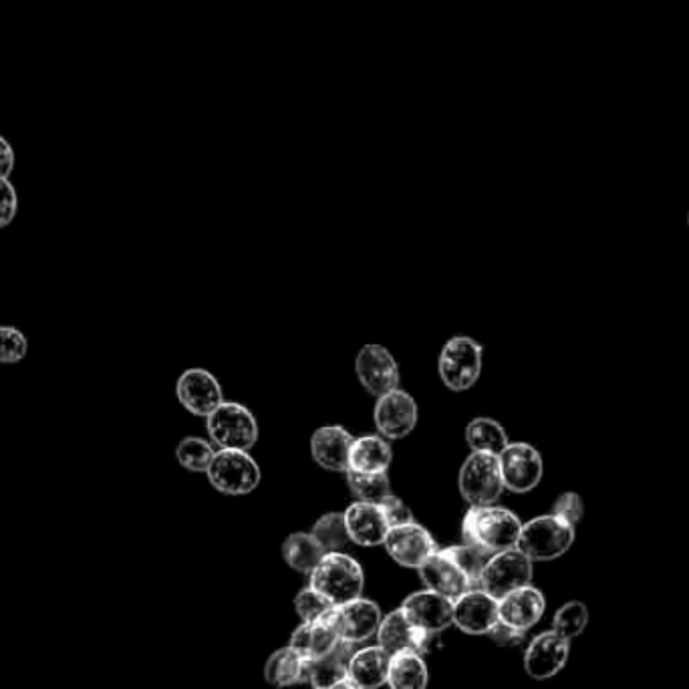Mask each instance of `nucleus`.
Segmentation results:
<instances>
[{"instance_id":"obj_1","label":"nucleus","mask_w":689,"mask_h":689,"mask_svg":"<svg viewBox=\"0 0 689 689\" xmlns=\"http://www.w3.org/2000/svg\"><path fill=\"white\" fill-rule=\"evenodd\" d=\"M522 522L514 512L502 507H472L466 512L462 522L463 544L492 556L516 549Z\"/></svg>"},{"instance_id":"obj_2","label":"nucleus","mask_w":689,"mask_h":689,"mask_svg":"<svg viewBox=\"0 0 689 689\" xmlns=\"http://www.w3.org/2000/svg\"><path fill=\"white\" fill-rule=\"evenodd\" d=\"M363 568L353 556L327 553L311 573V588L321 593L328 603L345 605L359 599L363 593Z\"/></svg>"},{"instance_id":"obj_3","label":"nucleus","mask_w":689,"mask_h":689,"mask_svg":"<svg viewBox=\"0 0 689 689\" xmlns=\"http://www.w3.org/2000/svg\"><path fill=\"white\" fill-rule=\"evenodd\" d=\"M575 543V526L556 514H544L522 524L516 549L531 561H554Z\"/></svg>"},{"instance_id":"obj_4","label":"nucleus","mask_w":689,"mask_h":689,"mask_svg":"<svg viewBox=\"0 0 689 689\" xmlns=\"http://www.w3.org/2000/svg\"><path fill=\"white\" fill-rule=\"evenodd\" d=\"M206 428L210 440L215 441L220 450H244L259 440V424L252 416L249 407L242 404H220L206 418Z\"/></svg>"},{"instance_id":"obj_5","label":"nucleus","mask_w":689,"mask_h":689,"mask_svg":"<svg viewBox=\"0 0 689 689\" xmlns=\"http://www.w3.org/2000/svg\"><path fill=\"white\" fill-rule=\"evenodd\" d=\"M458 487L462 498L470 507H490L494 504L504 488L500 460L497 453L472 452L458 476Z\"/></svg>"},{"instance_id":"obj_6","label":"nucleus","mask_w":689,"mask_h":689,"mask_svg":"<svg viewBox=\"0 0 689 689\" xmlns=\"http://www.w3.org/2000/svg\"><path fill=\"white\" fill-rule=\"evenodd\" d=\"M482 372V345L472 337H452L443 345L438 359L441 382L452 392H466Z\"/></svg>"},{"instance_id":"obj_7","label":"nucleus","mask_w":689,"mask_h":689,"mask_svg":"<svg viewBox=\"0 0 689 689\" xmlns=\"http://www.w3.org/2000/svg\"><path fill=\"white\" fill-rule=\"evenodd\" d=\"M210 484L228 497H242L260 484L259 463L244 450H220L208 468Z\"/></svg>"},{"instance_id":"obj_8","label":"nucleus","mask_w":689,"mask_h":689,"mask_svg":"<svg viewBox=\"0 0 689 689\" xmlns=\"http://www.w3.org/2000/svg\"><path fill=\"white\" fill-rule=\"evenodd\" d=\"M532 581V561L519 549L492 554L480 575V588L500 601L510 593L529 587Z\"/></svg>"},{"instance_id":"obj_9","label":"nucleus","mask_w":689,"mask_h":689,"mask_svg":"<svg viewBox=\"0 0 689 689\" xmlns=\"http://www.w3.org/2000/svg\"><path fill=\"white\" fill-rule=\"evenodd\" d=\"M500 472L504 480V488L516 494L531 492L543 480V456L541 452L524 441L509 443L502 452L498 453Z\"/></svg>"},{"instance_id":"obj_10","label":"nucleus","mask_w":689,"mask_h":689,"mask_svg":"<svg viewBox=\"0 0 689 689\" xmlns=\"http://www.w3.org/2000/svg\"><path fill=\"white\" fill-rule=\"evenodd\" d=\"M355 374L363 387L375 397L385 396L399 387V365L396 357L392 355V351L377 343H369L357 353Z\"/></svg>"},{"instance_id":"obj_11","label":"nucleus","mask_w":689,"mask_h":689,"mask_svg":"<svg viewBox=\"0 0 689 689\" xmlns=\"http://www.w3.org/2000/svg\"><path fill=\"white\" fill-rule=\"evenodd\" d=\"M375 426L385 440H401L418 426V404L399 387L377 397L374 411Z\"/></svg>"},{"instance_id":"obj_12","label":"nucleus","mask_w":689,"mask_h":689,"mask_svg":"<svg viewBox=\"0 0 689 689\" xmlns=\"http://www.w3.org/2000/svg\"><path fill=\"white\" fill-rule=\"evenodd\" d=\"M331 625L340 635L341 641L349 644H363L372 639L379 625H382V610L375 605L374 601L355 599L337 605L328 615Z\"/></svg>"},{"instance_id":"obj_13","label":"nucleus","mask_w":689,"mask_h":689,"mask_svg":"<svg viewBox=\"0 0 689 689\" xmlns=\"http://www.w3.org/2000/svg\"><path fill=\"white\" fill-rule=\"evenodd\" d=\"M384 546L397 565L407 568H419L438 551L430 532L418 522H407L401 526L389 529Z\"/></svg>"},{"instance_id":"obj_14","label":"nucleus","mask_w":689,"mask_h":689,"mask_svg":"<svg viewBox=\"0 0 689 689\" xmlns=\"http://www.w3.org/2000/svg\"><path fill=\"white\" fill-rule=\"evenodd\" d=\"M181 406L198 418H208L216 407L225 404L222 385L206 369H188L176 385Z\"/></svg>"},{"instance_id":"obj_15","label":"nucleus","mask_w":689,"mask_h":689,"mask_svg":"<svg viewBox=\"0 0 689 689\" xmlns=\"http://www.w3.org/2000/svg\"><path fill=\"white\" fill-rule=\"evenodd\" d=\"M418 571L426 588H430L446 599L458 601L468 591L474 588L470 576L466 575L452 556L446 553V549L431 554Z\"/></svg>"},{"instance_id":"obj_16","label":"nucleus","mask_w":689,"mask_h":689,"mask_svg":"<svg viewBox=\"0 0 689 689\" xmlns=\"http://www.w3.org/2000/svg\"><path fill=\"white\" fill-rule=\"evenodd\" d=\"M401 610L407 622L428 635L443 631L453 623V601L441 597L430 588L409 595Z\"/></svg>"},{"instance_id":"obj_17","label":"nucleus","mask_w":689,"mask_h":689,"mask_svg":"<svg viewBox=\"0 0 689 689\" xmlns=\"http://www.w3.org/2000/svg\"><path fill=\"white\" fill-rule=\"evenodd\" d=\"M571 641L558 633L546 631L532 639L524 656V669L532 679H551L566 666Z\"/></svg>"},{"instance_id":"obj_18","label":"nucleus","mask_w":689,"mask_h":689,"mask_svg":"<svg viewBox=\"0 0 689 689\" xmlns=\"http://www.w3.org/2000/svg\"><path fill=\"white\" fill-rule=\"evenodd\" d=\"M498 601L490 597L482 588H472L460 599L453 601V623L470 635H484L497 623Z\"/></svg>"},{"instance_id":"obj_19","label":"nucleus","mask_w":689,"mask_h":689,"mask_svg":"<svg viewBox=\"0 0 689 689\" xmlns=\"http://www.w3.org/2000/svg\"><path fill=\"white\" fill-rule=\"evenodd\" d=\"M355 438L343 426H323L311 438V453L321 468L331 472L349 470V453Z\"/></svg>"},{"instance_id":"obj_20","label":"nucleus","mask_w":689,"mask_h":689,"mask_svg":"<svg viewBox=\"0 0 689 689\" xmlns=\"http://www.w3.org/2000/svg\"><path fill=\"white\" fill-rule=\"evenodd\" d=\"M343 514H345L351 543L359 544V546H379L385 543V536L389 532V522L385 519L384 510L379 504L357 500Z\"/></svg>"},{"instance_id":"obj_21","label":"nucleus","mask_w":689,"mask_h":689,"mask_svg":"<svg viewBox=\"0 0 689 689\" xmlns=\"http://www.w3.org/2000/svg\"><path fill=\"white\" fill-rule=\"evenodd\" d=\"M544 609H546V601H544L543 593L531 585L519 588L507 595L504 599L498 601L500 622L520 631H529L531 627L541 622Z\"/></svg>"},{"instance_id":"obj_22","label":"nucleus","mask_w":689,"mask_h":689,"mask_svg":"<svg viewBox=\"0 0 689 689\" xmlns=\"http://www.w3.org/2000/svg\"><path fill=\"white\" fill-rule=\"evenodd\" d=\"M430 637L431 635L419 631L418 627L407 622L401 609L389 613L385 619H382V625L377 629V644L389 656H397L401 651H416L421 656Z\"/></svg>"},{"instance_id":"obj_23","label":"nucleus","mask_w":689,"mask_h":689,"mask_svg":"<svg viewBox=\"0 0 689 689\" xmlns=\"http://www.w3.org/2000/svg\"><path fill=\"white\" fill-rule=\"evenodd\" d=\"M328 615L321 622L303 623L291 635L289 647H293L294 651L303 657L305 661H316V659L327 657L328 654L335 651V647L340 644V635L335 631V627L331 625Z\"/></svg>"},{"instance_id":"obj_24","label":"nucleus","mask_w":689,"mask_h":689,"mask_svg":"<svg viewBox=\"0 0 689 689\" xmlns=\"http://www.w3.org/2000/svg\"><path fill=\"white\" fill-rule=\"evenodd\" d=\"M389 664H392V656L379 645L365 647V649L355 651V656L351 657L347 676L362 689L382 688L387 683Z\"/></svg>"},{"instance_id":"obj_25","label":"nucleus","mask_w":689,"mask_h":689,"mask_svg":"<svg viewBox=\"0 0 689 689\" xmlns=\"http://www.w3.org/2000/svg\"><path fill=\"white\" fill-rule=\"evenodd\" d=\"M353 656H355V644L340 639L333 654L306 664V679L311 681L313 689L333 688L335 683H340L341 679L349 678L347 669H349Z\"/></svg>"},{"instance_id":"obj_26","label":"nucleus","mask_w":689,"mask_h":689,"mask_svg":"<svg viewBox=\"0 0 689 689\" xmlns=\"http://www.w3.org/2000/svg\"><path fill=\"white\" fill-rule=\"evenodd\" d=\"M394 452L384 436H362L351 446L349 470L353 472H387Z\"/></svg>"},{"instance_id":"obj_27","label":"nucleus","mask_w":689,"mask_h":689,"mask_svg":"<svg viewBox=\"0 0 689 689\" xmlns=\"http://www.w3.org/2000/svg\"><path fill=\"white\" fill-rule=\"evenodd\" d=\"M325 554V549L313 536V532H294L283 544L286 565L303 575H311Z\"/></svg>"},{"instance_id":"obj_28","label":"nucleus","mask_w":689,"mask_h":689,"mask_svg":"<svg viewBox=\"0 0 689 689\" xmlns=\"http://www.w3.org/2000/svg\"><path fill=\"white\" fill-rule=\"evenodd\" d=\"M387 683L392 689L428 688V667L416 651H401L392 656Z\"/></svg>"},{"instance_id":"obj_29","label":"nucleus","mask_w":689,"mask_h":689,"mask_svg":"<svg viewBox=\"0 0 689 689\" xmlns=\"http://www.w3.org/2000/svg\"><path fill=\"white\" fill-rule=\"evenodd\" d=\"M306 664L293 647H284L272 654L264 666V679L274 688H289L306 678Z\"/></svg>"},{"instance_id":"obj_30","label":"nucleus","mask_w":689,"mask_h":689,"mask_svg":"<svg viewBox=\"0 0 689 689\" xmlns=\"http://www.w3.org/2000/svg\"><path fill=\"white\" fill-rule=\"evenodd\" d=\"M466 441L472 452L500 453L509 446V436L497 419L476 418L466 428Z\"/></svg>"},{"instance_id":"obj_31","label":"nucleus","mask_w":689,"mask_h":689,"mask_svg":"<svg viewBox=\"0 0 689 689\" xmlns=\"http://www.w3.org/2000/svg\"><path fill=\"white\" fill-rule=\"evenodd\" d=\"M347 484H349L353 497L359 502H372L379 504L385 497L392 494V484L387 472H353L347 470Z\"/></svg>"},{"instance_id":"obj_32","label":"nucleus","mask_w":689,"mask_h":689,"mask_svg":"<svg viewBox=\"0 0 689 689\" xmlns=\"http://www.w3.org/2000/svg\"><path fill=\"white\" fill-rule=\"evenodd\" d=\"M311 532L325 549V553H341L351 543L343 512H328L325 516H321Z\"/></svg>"},{"instance_id":"obj_33","label":"nucleus","mask_w":689,"mask_h":689,"mask_svg":"<svg viewBox=\"0 0 689 689\" xmlns=\"http://www.w3.org/2000/svg\"><path fill=\"white\" fill-rule=\"evenodd\" d=\"M215 448L210 441L202 440V438H184L176 448V458L180 466H184L186 470L190 472H208L210 463L215 460Z\"/></svg>"},{"instance_id":"obj_34","label":"nucleus","mask_w":689,"mask_h":689,"mask_svg":"<svg viewBox=\"0 0 689 689\" xmlns=\"http://www.w3.org/2000/svg\"><path fill=\"white\" fill-rule=\"evenodd\" d=\"M588 609L581 601H571L556 610L553 619V631L558 633L565 639H575L587 629Z\"/></svg>"},{"instance_id":"obj_35","label":"nucleus","mask_w":689,"mask_h":689,"mask_svg":"<svg viewBox=\"0 0 689 689\" xmlns=\"http://www.w3.org/2000/svg\"><path fill=\"white\" fill-rule=\"evenodd\" d=\"M333 603H328L321 593H316L315 588H305L303 593H299V597L294 599V609L296 615L303 619V623H315L325 619L328 613L333 610Z\"/></svg>"},{"instance_id":"obj_36","label":"nucleus","mask_w":689,"mask_h":689,"mask_svg":"<svg viewBox=\"0 0 689 689\" xmlns=\"http://www.w3.org/2000/svg\"><path fill=\"white\" fill-rule=\"evenodd\" d=\"M446 553L452 556L453 561L460 565L463 573L470 576V581L474 585H480V575H482V568L487 565L488 554L478 551L470 544H460V546H448Z\"/></svg>"},{"instance_id":"obj_37","label":"nucleus","mask_w":689,"mask_h":689,"mask_svg":"<svg viewBox=\"0 0 689 689\" xmlns=\"http://www.w3.org/2000/svg\"><path fill=\"white\" fill-rule=\"evenodd\" d=\"M29 343L19 328L0 327V363H19L27 357Z\"/></svg>"},{"instance_id":"obj_38","label":"nucleus","mask_w":689,"mask_h":689,"mask_svg":"<svg viewBox=\"0 0 689 689\" xmlns=\"http://www.w3.org/2000/svg\"><path fill=\"white\" fill-rule=\"evenodd\" d=\"M583 512H585V507H583V498L575 494V492H566L563 497L558 498L556 502H554L553 514L556 516H561V519H565L566 522H571L573 526H576L581 519H583Z\"/></svg>"},{"instance_id":"obj_39","label":"nucleus","mask_w":689,"mask_h":689,"mask_svg":"<svg viewBox=\"0 0 689 689\" xmlns=\"http://www.w3.org/2000/svg\"><path fill=\"white\" fill-rule=\"evenodd\" d=\"M379 507L384 510L385 519L389 522V529L401 526V524H407V522H414V514H411V510H409V507L401 498L389 494V497H385L379 502Z\"/></svg>"},{"instance_id":"obj_40","label":"nucleus","mask_w":689,"mask_h":689,"mask_svg":"<svg viewBox=\"0 0 689 689\" xmlns=\"http://www.w3.org/2000/svg\"><path fill=\"white\" fill-rule=\"evenodd\" d=\"M19 208L17 190L9 178H0V228L9 227Z\"/></svg>"},{"instance_id":"obj_41","label":"nucleus","mask_w":689,"mask_h":689,"mask_svg":"<svg viewBox=\"0 0 689 689\" xmlns=\"http://www.w3.org/2000/svg\"><path fill=\"white\" fill-rule=\"evenodd\" d=\"M524 633L520 631V629H514V627H510L507 623L498 622L488 635H490V639L494 641V644L500 645V647H514V645H520L524 641Z\"/></svg>"},{"instance_id":"obj_42","label":"nucleus","mask_w":689,"mask_h":689,"mask_svg":"<svg viewBox=\"0 0 689 689\" xmlns=\"http://www.w3.org/2000/svg\"><path fill=\"white\" fill-rule=\"evenodd\" d=\"M14 170V152L11 144L0 136V178H9Z\"/></svg>"},{"instance_id":"obj_43","label":"nucleus","mask_w":689,"mask_h":689,"mask_svg":"<svg viewBox=\"0 0 689 689\" xmlns=\"http://www.w3.org/2000/svg\"><path fill=\"white\" fill-rule=\"evenodd\" d=\"M328 689H362V688H359V686H357V683H355L353 679L345 678V679H341L340 683H335L333 688H328Z\"/></svg>"},{"instance_id":"obj_44","label":"nucleus","mask_w":689,"mask_h":689,"mask_svg":"<svg viewBox=\"0 0 689 689\" xmlns=\"http://www.w3.org/2000/svg\"><path fill=\"white\" fill-rule=\"evenodd\" d=\"M688 222H689V216H688Z\"/></svg>"}]
</instances>
